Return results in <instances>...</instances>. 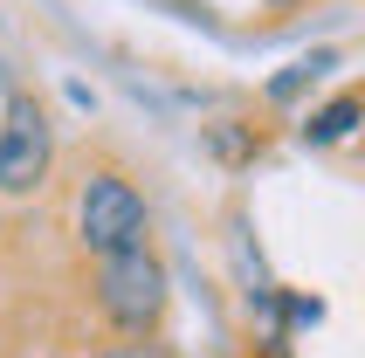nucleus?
Instances as JSON below:
<instances>
[{
	"instance_id": "nucleus-1",
	"label": "nucleus",
	"mask_w": 365,
	"mask_h": 358,
	"mask_svg": "<svg viewBox=\"0 0 365 358\" xmlns=\"http://www.w3.org/2000/svg\"><path fill=\"white\" fill-rule=\"evenodd\" d=\"M97 303H103V317L118 331H131V338L152 331L165 317V262L145 241H131L118 255H97Z\"/></svg>"
},
{
	"instance_id": "nucleus-2",
	"label": "nucleus",
	"mask_w": 365,
	"mask_h": 358,
	"mask_svg": "<svg viewBox=\"0 0 365 358\" xmlns=\"http://www.w3.org/2000/svg\"><path fill=\"white\" fill-rule=\"evenodd\" d=\"M76 235L90 255H118V248H131V241H145V200L131 179L118 173H90V186H83L76 200Z\"/></svg>"
},
{
	"instance_id": "nucleus-3",
	"label": "nucleus",
	"mask_w": 365,
	"mask_h": 358,
	"mask_svg": "<svg viewBox=\"0 0 365 358\" xmlns=\"http://www.w3.org/2000/svg\"><path fill=\"white\" fill-rule=\"evenodd\" d=\"M48 159H56V131L41 118L35 97H7V124H0V193H35L48 179Z\"/></svg>"
},
{
	"instance_id": "nucleus-4",
	"label": "nucleus",
	"mask_w": 365,
	"mask_h": 358,
	"mask_svg": "<svg viewBox=\"0 0 365 358\" xmlns=\"http://www.w3.org/2000/svg\"><path fill=\"white\" fill-rule=\"evenodd\" d=\"M351 131H359V97H338V103H324V111H310L304 145H345Z\"/></svg>"
},
{
	"instance_id": "nucleus-5",
	"label": "nucleus",
	"mask_w": 365,
	"mask_h": 358,
	"mask_svg": "<svg viewBox=\"0 0 365 358\" xmlns=\"http://www.w3.org/2000/svg\"><path fill=\"white\" fill-rule=\"evenodd\" d=\"M331 62H338V56H331V48H317V56H304V62H289L283 76L269 83V103H297V97H304V90H310V83H317V76H324V69H331Z\"/></svg>"
},
{
	"instance_id": "nucleus-6",
	"label": "nucleus",
	"mask_w": 365,
	"mask_h": 358,
	"mask_svg": "<svg viewBox=\"0 0 365 358\" xmlns=\"http://www.w3.org/2000/svg\"><path fill=\"white\" fill-rule=\"evenodd\" d=\"M289 317H297V324H317V317H324V303H317V297H289Z\"/></svg>"
},
{
	"instance_id": "nucleus-7",
	"label": "nucleus",
	"mask_w": 365,
	"mask_h": 358,
	"mask_svg": "<svg viewBox=\"0 0 365 358\" xmlns=\"http://www.w3.org/2000/svg\"><path fill=\"white\" fill-rule=\"evenodd\" d=\"M269 7H276V0H269Z\"/></svg>"
}]
</instances>
